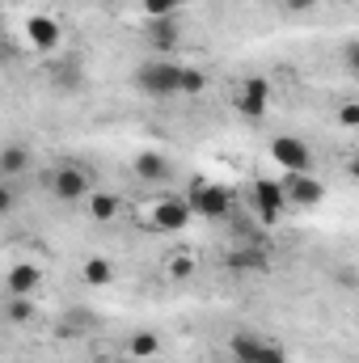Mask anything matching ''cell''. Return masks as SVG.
Instances as JSON below:
<instances>
[{"mask_svg":"<svg viewBox=\"0 0 359 363\" xmlns=\"http://www.w3.org/2000/svg\"><path fill=\"white\" fill-rule=\"evenodd\" d=\"M131 85L144 97H174L182 89V64H174L170 55H157L131 72Z\"/></svg>","mask_w":359,"mask_h":363,"instance_id":"6da1fadb","label":"cell"},{"mask_svg":"<svg viewBox=\"0 0 359 363\" xmlns=\"http://www.w3.org/2000/svg\"><path fill=\"white\" fill-rule=\"evenodd\" d=\"M186 199H190L194 216H203V220H228V211H233V194L220 182H207V178H190Z\"/></svg>","mask_w":359,"mask_h":363,"instance_id":"7a4b0ae2","label":"cell"},{"mask_svg":"<svg viewBox=\"0 0 359 363\" xmlns=\"http://www.w3.org/2000/svg\"><path fill=\"white\" fill-rule=\"evenodd\" d=\"M250 203H254V216H258L263 224H279L292 199H287V186H283V182L258 178L250 186Z\"/></svg>","mask_w":359,"mask_h":363,"instance_id":"3957f363","label":"cell"},{"mask_svg":"<svg viewBox=\"0 0 359 363\" xmlns=\"http://www.w3.org/2000/svg\"><path fill=\"white\" fill-rule=\"evenodd\" d=\"M270 161L283 174H313V148L300 135H275L270 140Z\"/></svg>","mask_w":359,"mask_h":363,"instance_id":"277c9868","label":"cell"},{"mask_svg":"<svg viewBox=\"0 0 359 363\" xmlns=\"http://www.w3.org/2000/svg\"><path fill=\"white\" fill-rule=\"evenodd\" d=\"M233 106H237V114H241L245 123H258L270 110V81L267 77H245V81L237 85V93H233Z\"/></svg>","mask_w":359,"mask_h":363,"instance_id":"5b68a950","label":"cell"},{"mask_svg":"<svg viewBox=\"0 0 359 363\" xmlns=\"http://www.w3.org/2000/svg\"><path fill=\"white\" fill-rule=\"evenodd\" d=\"M190 220H194V207H190V199H178V194L157 199V203H153V216H148V224H153L157 233H182Z\"/></svg>","mask_w":359,"mask_h":363,"instance_id":"8992f818","label":"cell"},{"mask_svg":"<svg viewBox=\"0 0 359 363\" xmlns=\"http://www.w3.org/2000/svg\"><path fill=\"white\" fill-rule=\"evenodd\" d=\"M47 186H51V194H55L60 203H77V199L93 194V178H89V169H81V165H60V169L47 178Z\"/></svg>","mask_w":359,"mask_h":363,"instance_id":"52a82bcc","label":"cell"},{"mask_svg":"<svg viewBox=\"0 0 359 363\" xmlns=\"http://www.w3.org/2000/svg\"><path fill=\"white\" fill-rule=\"evenodd\" d=\"M26 38H30V47H34V51L55 55V51L64 47V26H60L55 17H47V13H34V17L26 21Z\"/></svg>","mask_w":359,"mask_h":363,"instance_id":"ba28073f","label":"cell"},{"mask_svg":"<svg viewBox=\"0 0 359 363\" xmlns=\"http://www.w3.org/2000/svg\"><path fill=\"white\" fill-rule=\"evenodd\" d=\"M144 43H148V51L170 55V51L182 43L178 17H148V21H144Z\"/></svg>","mask_w":359,"mask_h":363,"instance_id":"9c48e42d","label":"cell"},{"mask_svg":"<svg viewBox=\"0 0 359 363\" xmlns=\"http://www.w3.org/2000/svg\"><path fill=\"white\" fill-rule=\"evenodd\" d=\"M283 186H287V199H292L296 207H304V211L326 199V182H317L313 174H287Z\"/></svg>","mask_w":359,"mask_h":363,"instance_id":"30bf717a","label":"cell"},{"mask_svg":"<svg viewBox=\"0 0 359 363\" xmlns=\"http://www.w3.org/2000/svg\"><path fill=\"white\" fill-rule=\"evenodd\" d=\"M51 85L60 93H81L85 89V68H81V55H60L55 64H51Z\"/></svg>","mask_w":359,"mask_h":363,"instance_id":"8fae6325","label":"cell"},{"mask_svg":"<svg viewBox=\"0 0 359 363\" xmlns=\"http://www.w3.org/2000/svg\"><path fill=\"white\" fill-rule=\"evenodd\" d=\"M131 169H136V178H140V182H170V178H174V161H170L165 152H157V148L136 152Z\"/></svg>","mask_w":359,"mask_h":363,"instance_id":"7c38bea8","label":"cell"},{"mask_svg":"<svg viewBox=\"0 0 359 363\" xmlns=\"http://www.w3.org/2000/svg\"><path fill=\"white\" fill-rule=\"evenodd\" d=\"M4 287H9V296H34L43 287V271L34 262H17V267H9V274H4Z\"/></svg>","mask_w":359,"mask_h":363,"instance_id":"4fadbf2b","label":"cell"},{"mask_svg":"<svg viewBox=\"0 0 359 363\" xmlns=\"http://www.w3.org/2000/svg\"><path fill=\"white\" fill-rule=\"evenodd\" d=\"M26 169H30V152L21 144H4L0 148V178L13 182V178H21Z\"/></svg>","mask_w":359,"mask_h":363,"instance_id":"5bb4252c","label":"cell"},{"mask_svg":"<svg viewBox=\"0 0 359 363\" xmlns=\"http://www.w3.org/2000/svg\"><path fill=\"white\" fill-rule=\"evenodd\" d=\"M263 342H267V338L237 330V334L228 338V351H233V359H237V363H258V355H263Z\"/></svg>","mask_w":359,"mask_h":363,"instance_id":"9a60e30c","label":"cell"},{"mask_svg":"<svg viewBox=\"0 0 359 363\" xmlns=\"http://www.w3.org/2000/svg\"><path fill=\"white\" fill-rule=\"evenodd\" d=\"M118 211H123L118 194H110V190H93V194H89V220H97V224H110Z\"/></svg>","mask_w":359,"mask_h":363,"instance_id":"2e32d148","label":"cell"},{"mask_svg":"<svg viewBox=\"0 0 359 363\" xmlns=\"http://www.w3.org/2000/svg\"><path fill=\"white\" fill-rule=\"evenodd\" d=\"M4 317H9V325H30V321L38 317L34 296H9V300H4Z\"/></svg>","mask_w":359,"mask_h":363,"instance_id":"e0dca14e","label":"cell"},{"mask_svg":"<svg viewBox=\"0 0 359 363\" xmlns=\"http://www.w3.org/2000/svg\"><path fill=\"white\" fill-rule=\"evenodd\" d=\"M127 351H131V359H153V355H161V334L136 330V334L127 338Z\"/></svg>","mask_w":359,"mask_h":363,"instance_id":"ac0fdd59","label":"cell"},{"mask_svg":"<svg viewBox=\"0 0 359 363\" xmlns=\"http://www.w3.org/2000/svg\"><path fill=\"white\" fill-rule=\"evenodd\" d=\"M81 279H85L89 287H106V283H114V267H110L106 258H89V262L81 267Z\"/></svg>","mask_w":359,"mask_h":363,"instance_id":"d6986e66","label":"cell"},{"mask_svg":"<svg viewBox=\"0 0 359 363\" xmlns=\"http://www.w3.org/2000/svg\"><path fill=\"white\" fill-rule=\"evenodd\" d=\"M203 89H207V72H203V68H186V64H182V89L178 93H186V97H199Z\"/></svg>","mask_w":359,"mask_h":363,"instance_id":"ffe728a7","label":"cell"},{"mask_svg":"<svg viewBox=\"0 0 359 363\" xmlns=\"http://www.w3.org/2000/svg\"><path fill=\"white\" fill-rule=\"evenodd\" d=\"M182 4H186V0H140L144 17H178Z\"/></svg>","mask_w":359,"mask_h":363,"instance_id":"44dd1931","label":"cell"},{"mask_svg":"<svg viewBox=\"0 0 359 363\" xmlns=\"http://www.w3.org/2000/svg\"><path fill=\"white\" fill-rule=\"evenodd\" d=\"M228 267H233V271H263L267 258H263V254H250V250H237V254H228Z\"/></svg>","mask_w":359,"mask_h":363,"instance_id":"7402d4cb","label":"cell"},{"mask_svg":"<svg viewBox=\"0 0 359 363\" xmlns=\"http://www.w3.org/2000/svg\"><path fill=\"white\" fill-rule=\"evenodd\" d=\"M165 271H170V279H178V283H186V279L194 274V258H186V254H174V258L165 262Z\"/></svg>","mask_w":359,"mask_h":363,"instance_id":"603a6c76","label":"cell"},{"mask_svg":"<svg viewBox=\"0 0 359 363\" xmlns=\"http://www.w3.org/2000/svg\"><path fill=\"white\" fill-rule=\"evenodd\" d=\"M338 127H347V131L359 127V101H343L338 106Z\"/></svg>","mask_w":359,"mask_h":363,"instance_id":"cb8c5ba5","label":"cell"},{"mask_svg":"<svg viewBox=\"0 0 359 363\" xmlns=\"http://www.w3.org/2000/svg\"><path fill=\"white\" fill-rule=\"evenodd\" d=\"M343 64H347L351 77H359V38H351V43L343 47Z\"/></svg>","mask_w":359,"mask_h":363,"instance_id":"d4e9b609","label":"cell"},{"mask_svg":"<svg viewBox=\"0 0 359 363\" xmlns=\"http://www.w3.org/2000/svg\"><path fill=\"white\" fill-rule=\"evenodd\" d=\"M258 363H287V351H283L279 342H263V355H258Z\"/></svg>","mask_w":359,"mask_h":363,"instance_id":"484cf974","label":"cell"},{"mask_svg":"<svg viewBox=\"0 0 359 363\" xmlns=\"http://www.w3.org/2000/svg\"><path fill=\"white\" fill-rule=\"evenodd\" d=\"M13 211V182H0V216Z\"/></svg>","mask_w":359,"mask_h":363,"instance_id":"4316f807","label":"cell"},{"mask_svg":"<svg viewBox=\"0 0 359 363\" xmlns=\"http://www.w3.org/2000/svg\"><path fill=\"white\" fill-rule=\"evenodd\" d=\"M313 4H317V0H283V9H287V13H309Z\"/></svg>","mask_w":359,"mask_h":363,"instance_id":"83f0119b","label":"cell"},{"mask_svg":"<svg viewBox=\"0 0 359 363\" xmlns=\"http://www.w3.org/2000/svg\"><path fill=\"white\" fill-rule=\"evenodd\" d=\"M334 279H338L343 287H359V274H355V271H347V267H343V271H334Z\"/></svg>","mask_w":359,"mask_h":363,"instance_id":"f1b7e54d","label":"cell"},{"mask_svg":"<svg viewBox=\"0 0 359 363\" xmlns=\"http://www.w3.org/2000/svg\"><path fill=\"white\" fill-rule=\"evenodd\" d=\"M347 174H351V178L359 182V152H355V157H351V161H347Z\"/></svg>","mask_w":359,"mask_h":363,"instance_id":"f546056e","label":"cell"},{"mask_svg":"<svg viewBox=\"0 0 359 363\" xmlns=\"http://www.w3.org/2000/svg\"><path fill=\"white\" fill-rule=\"evenodd\" d=\"M101 4H106V9H114V4H118V0H101Z\"/></svg>","mask_w":359,"mask_h":363,"instance_id":"4dcf8cb0","label":"cell"},{"mask_svg":"<svg viewBox=\"0 0 359 363\" xmlns=\"http://www.w3.org/2000/svg\"><path fill=\"white\" fill-rule=\"evenodd\" d=\"M220 363H237V359H233V355H228V359H220Z\"/></svg>","mask_w":359,"mask_h":363,"instance_id":"1f68e13d","label":"cell"},{"mask_svg":"<svg viewBox=\"0 0 359 363\" xmlns=\"http://www.w3.org/2000/svg\"><path fill=\"white\" fill-rule=\"evenodd\" d=\"M355 363H359V359H355Z\"/></svg>","mask_w":359,"mask_h":363,"instance_id":"d6a6232c","label":"cell"}]
</instances>
